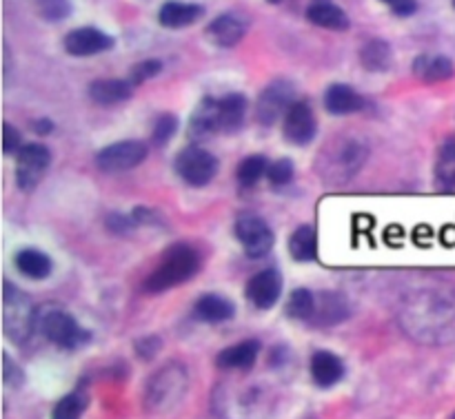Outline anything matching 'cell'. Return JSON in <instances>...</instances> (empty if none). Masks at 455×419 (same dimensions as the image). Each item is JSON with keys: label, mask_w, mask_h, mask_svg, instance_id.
<instances>
[{"label": "cell", "mask_w": 455, "mask_h": 419, "mask_svg": "<svg viewBox=\"0 0 455 419\" xmlns=\"http://www.w3.org/2000/svg\"><path fill=\"white\" fill-rule=\"evenodd\" d=\"M435 182L438 189L455 194V138H449L438 151L435 160Z\"/></svg>", "instance_id": "29"}, {"label": "cell", "mask_w": 455, "mask_h": 419, "mask_svg": "<svg viewBox=\"0 0 455 419\" xmlns=\"http://www.w3.org/2000/svg\"><path fill=\"white\" fill-rule=\"evenodd\" d=\"M369 149L355 138H340L327 146V151L320 158V173L331 185H342V182L351 180L355 173L363 169L364 160H367Z\"/></svg>", "instance_id": "3"}, {"label": "cell", "mask_w": 455, "mask_h": 419, "mask_svg": "<svg viewBox=\"0 0 455 419\" xmlns=\"http://www.w3.org/2000/svg\"><path fill=\"white\" fill-rule=\"evenodd\" d=\"M360 62L369 71H387L394 62V49L385 40H371L360 51Z\"/></svg>", "instance_id": "30"}, {"label": "cell", "mask_w": 455, "mask_h": 419, "mask_svg": "<svg viewBox=\"0 0 455 419\" xmlns=\"http://www.w3.org/2000/svg\"><path fill=\"white\" fill-rule=\"evenodd\" d=\"M147 158V145L140 140H123L116 145L105 146L98 154L96 164L100 171L105 173H120L136 169L138 164L145 162Z\"/></svg>", "instance_id": "10"}, {"label": "cell", "mask_w": 455, "mask_h": 419, "mask_svg": "<svg viewBox=\"0 0 455 419\" xmlns=\"http://www.w3.org/2000/svg\"><path fill=\"white\" fill-rule=\"evenodd\" d=\"M176 171L187 185L204 186L216 178L218 160L203 146H187L178 154Z\"/></svg>", "instance_id": "8"}, {"label": "cell", "mask_w": 455, "mask_h": 419, "mask_svg": "<svg viewBox=\"0 0 455 419\" xmlns=\"http://www.w3.org/2000/svg\"><path fill=\"white\" fill-rule=\"evenodd\" d=\"M267 171H269L267 158H262V155H249V158H244L238 164V182L243 186H253L267 176Z\"/></svg>", "instance_id": "32"}, {"label": "cell", "mask_w": 455, "mask_h": 419, "mask_svg": "<svg viewBox=\"0 0 455 419\" xmlns=\"http://www.w3.org/2000/svg\"><path fill=\"white\" fill-rule=\"evenodd\" d=\"M453 419H455V415H453Z\"/></svg>", "instance_id": "44"}, {"label": "cell", "mask_w": 455, "mask_h": 419, "mask_svg": "<svg viewBox=\"0 0 455 419\" xmlns=\"http://www.w3.org/2000/svg\"><path fill=\"white\" fill-rule=\"evenodd\" d=\"M160 349V340L158 337H145L142 342H138V351H140V358H154L156 351Z\"/></svg>", "instance_id": "40"}, {"label": "cell", "mask_w": 455, "mask_h": 419, "mask_svg": "<svg viewBox=\"0 0 455 419\" xmlns=\"http://www.w3.org/2000/svg\"><path fill=\"white\" fill-rule=\"evenodd\" d=\"M280 293H283V278H280L278 271L267 269L260 271V273L253 275L247 282V289H244V296L251 302L256 309H271L275 306V302L280 300Z\"/></svg>", "instance_id": "14"}, {"label": "cell", "mask_w": 455, "mask_h": 419, "mask_svg": "<svg viewBox=\"0 0 455 419\" xmlns=\"http://www.w3.org/2000/svg\"><path fill=\"white\" fill-rule=\"evenodd\" d=\"M413 74L422 83H443L455 74L453 62L440 53H422L413 60Z\"/></svg>", "instance_id": "21"}, {"label": "cell", "mask_w": 455, "mask_h": 419, "mask_svg": "<svg viewBox=\"0 0 455 419\" xmlns=\"http://www.w3.org/2000/svg\"><path fill=\"white\" fill-rule=\"evenodd\" d=\"M222 131L220 123V100L213 98H204L194 111L189 123V138L191 140H207V138L216 136Z\"/></svg>", "instance_id": "16"}, {"label": "cell", "mask_w": 455, "mask_h": 419, "mask_svg": "<svg viewBox=\"0 0 455 419\" xmlns=\"http://www.w3.org/2000/svg\"><path fill=\"white\" fill-rule=\"evenodd\" d=\"M36 12L43 20L60 22L71 13V0H36Z\"/></svg>", "instance_id": "34"}, {"label": "cell", "mask_w": 455, "mask_h": 419, "mask_svg": "<svg viewBox=\"0 0 455 419\" xmlns=\"http://www.w3.org/2000/svg\"><path fill=\"white\" fill-rule=\"evenodd\" d=\"M315 311V296L309 289H296L287 300V315L291 320H305L311 322Z\"/></svg>", "instance_id": "31"}, {"label": "cell", "mask_w": 455, "mask_h": 419, "mask_svg": "<svg viewBox=\"0 0 455 419\" xmlns=\"http://www.w3.org/2000/svg\"><path fill=\"white\" fill-rule=\"evenodd\" d=\"M84 408H87V398L83 393H71L56 404L52 419H80Z\"/></svg>", "instance_id": "33"}, {"label": "cell", "mask_w": 455, "mask_h": 419, "mask_svg": "<svg viewBox=\"0 0 455 419\" xmlns=\"http://www.w3.org/2000/svg\"><path fill=\"white\" fill-rule=\"evenodd\" d=\"M311 376H314L315 384L329 389L345 377V364L338 355L329 353V351H318L311 358Z\"/></svg>", "instance_id": "23"}, {"label": "cell", "mask_w": 455, "mask_h": 419, "mask_svg": "<svg viewBox=\"0 0 455 419\" xmlns=\"http://www.w3.org/2000/svg\"><path fill=\"white\" fill-rule=\"evenodd\" d=\"M267 180L274 186H284L293 180V164L291 160H275L274 164H269V171H267Z\"/></svg>", "instance_id": "36"}, {"label": "cell", "mask_w": 455, "mask_h": 419, "mask_svg": "<svg viewBox=\"0 0 455 419\" xmlns=\"http://www.w3.org/2000/svg\"><path fill=\"white\" fill-rule=\"evenodd\" d=\"M187 391V373L178 364H167L163 371L156 373L147 384V407L163 411L172 408L173 404L180 402V398Z\"/></svg>", "instance_id": "5"}, {"label": "cell", "mask_w": 455, "mask_h": 419, "mask_svg": "<svg viewBox=\"0 0 455 419\" xmlns=\"http://www.w3.org/2000/svg\"><path fill=\"white\" fill-rule=\"evenodd\" d=\"M52 164V151L40 142H29L22 145L18 151V169H16V182L22 191H34L43 180L44 171Z\"/></svg>", "instance_id": "9"}, {"label": "cell", "mask_w": 455, "mask_h": 419, "mask_svg": "<svg viewBox=\"0 0 455 419\" xmlns=\"http://www.w3.org/2000/svg\"><path fill=\"white\" fill-rule=\"evenodd\" d=\"M16 266L25 278L29 280H44L52 275V260L38 249H22L16 256Z\"/></svg>", "instance_id": "26"}, {"label": "cell", "mask_w": 455, "mask_h": 419, "mask_svg": "<svg viewBox=\"0 0 455 419\" xmlns=\"http://www.w3.org/2000/svg\"><path fill=\"white\" fill-rule=\"evenodd\" d=\"M204 34H207V38L216 47H235L244 38V34H247V20L240 18L238 13H220V16L209 22Z\"/></svg>", "instance_id": "15"}, {"label": "cell", "mask_w": 455, "mask_h": 419, "mask_svg": "<svg viewBox=\"0 0 455 419\" xmlns=\"http://www.w3.org/2000/svg\"><path fill=\"white\" fill-rule=\"evenodd\" d=\"M382 3H387V4H391V7H394V4L398 3V0H382Z\"/></svg>", "instance_id": "42"}, {"label": "cell", "mask_w": 455, "mask_h": 419, "mask_svg": "<svg viewBox=\"0 0 455 419\" xmlns=\"http://www.w3.org/2000/svg\"><path fill=\"white\" fill-rule=\"evenodd\" d=\"M260 355V342L244 340L240 344L229 346L216 358V364L225 371H235V368H251Z\"/></svg>", "instance_id": "24"}, {"label": "cell", "mask_w": 455, "mask_h": 419, "mask_svg": "<svg viewBox=\"0 0 455 419\" xmlns=\"http://www.w3.org/2000/svg\"><path fill=\"white\" fill-rule=\"evenodd\" d=\"M247 115V98L243 93H229L220 98V123L222 131H238Z\"/></svg>", "instance_id": "28"}, {"label": "cell", "mask_w": 455, "mask_h": 419, "mask_svg": "<svg viewBox=\"0 0 455 419\" xmlns=\"http://www.w3.org/2000/svg\"><path fill=\"white\" fill-rule=\"evenodd\" d=\"M62 44H65V51L69 56L87 58L109 51L114 47V38L105 31L96 29V27H78L65 36Z\"/></svg>", "instance_id": "12"}, {"label": "cell", "mask_w": 455, "mask_h": 419, "mask_svg": "<svg viewBox=\"0 0 455 419\" xmlns=\"http://www.w3.org/2000/svg\"><path fill=\"white\" fill-rule=\"evenodd\" d=\"M160 71H163V62L160 60H142L132 69V78H129V83L142 84V83H147L149 78H156Z\"/></svg>", "instance_id": "37"}, {"label": "cell", "mask_w": 455, "mask_h": 419, "mask_svg": "<svg viewBox=\"0 0 455 419\" xmlns=\"http://www.w3.org/2000/svg\"><path fill=\"white\" fill-rule=\"evenodd\" d=\"M293 102H296V87H293L289 80H274V83H269L262 89L260 98H258V123L267 124V127L278 123L280 118L287 115V111L291 109Z\"/></svg>", "instance_id": "7"}, {"label": "cell", "mask_w": 455, "mask_h": 419, "mask_svg": "<svg viewBox=\"0 0 455 419\" xmlns=\"http://www.w3.org/2000/svg\"><path fill=\"white\" fill-rule=\"evenodd\" d=\"M400 327L409 337L422 344L455 342V291L422 289L404 300Z\"/></svg>", "instance_id": "1"}, {"label": "cell", "mask_w": 455, "mask_h": 419, "mask_svg": "<svg viewBox=\"0 0 455 419\" xmlns=\"http://www.w3.org/2000/svg\"><path fill=\"white\" fill-rule=\"evenodd\" d=\"M315 129H318V124H315V115L311 111V107L302 100L293 102V107L283 118L284 138L291 145L305 146L315 138Z\"/></svg>", "instance_id": "13"}, {"label": "cell", "mask_w": 455, "mask_h": 419, "mask_svg": "<svg viewBox=\"0 0 455 419\" xmlns=\"http://www.w3.org/2000/svg\"><path fill=\"white\" fill-rule=\"evenodd\" d=\"M235 238L243 244L244 253L256 260L265 257L274 247V231L258 216H240L235 220Z\"/></svg>", "instance_id": "11"}, {"label": "cell", "mask_w": 455, "mask_h": 419, "mask_svg": "<svg viewBox=\"0 0 455 419\" xmlns=\"http://www.w3.org/2000/svg\"><path fill=\"white\" fill-rule=\"evenodd\" d=\"M36 306L25 291L13 287L12 282L3 284V328L13 342H22L34 333Z\"/></svg>", "instance_id": "4"}, {"label": "cell", "mask_w": 455, "mask_h": 419, "mask_svg": "<svg viewBox=\"0 0 455 419\" xmlns=\"http://www.w3.org/2000/svg\"><path fill=\"white\" fill-rule=\"evenodd\" d=\"M453 7H455V0H453Z\"/></svg>", "instance_id": "43"}, {"label": "cell", "mask_w": 455, "mask_h": 419, "mask_svg": "<svg viewBox=\"0 0 455 419\" xmlns=\"http://www.w3.org/2000/svg\"><path fill=\"white\" fill-rule=\"evenodd\" d=\"M349 318V304L338 293H320L315 297V311L311 324L314 327H333V324L342 322Z\"/></svg>", "instance_id": "19"}, {"label": "cell", "mask_w": 455, "mask_h": 419, "mask_svg": "<svg viewBox=\"0 0 455 419\" xmlns=\"http://www.w3.org/2000/svg\"><path fill=\"white\" fill-rule=\"evenodd\" d=\"M394 13L400 18H407V16H413V13L418 12V3L416 0H398V3L394 4Z\"/></svg>", "instance_id": "41"}, {"label": "cell", "mask_w": 455, "mask_h": 419, "mask_svg": "<svg viewBox=\"0 0 455 419\" xmlns=\"http://www.w3.org/2000/svg\"><path fill=\"white\" fill-rule=\"evenodd\" d=\"M3 133H4V140H3L4 154H13V151H16V154H18V151L22 149L20 131H18L16 127H12V124H9V123H4Z\"/></svg>", "instance_id": "38"}, {"label": "cell", "mask_w": 455, "mask_h": 419, "mask_svg": "<svg viewBox=\"0 0 455 419\" xmlns=\"http://www.w3.org/2000/svg\"><path fill=\"white\" fill-rule=\"evenodd\" d=\"M289 253L296 262H311L318 256V233L314 226H300L289 238Z\"/></svg>", "instance_id": "27"}, {"label": "cell", "mask_w": 455, "mask_h": 419, "mask_svg": "<svg viewBox=\"0 0 455 419\" xmlns=\"http://www.w3.org/2000/svg\"><path fill=\"white\" fill-rule=\"evenodd\" d=\"M200 269V256L187 244H176L160 260L158 269L145 280L147 293H164L194 278Z\"/></svg>", "instance_id": "2"}, {"label": "cell", "mask_w": 455, "mask_h": 419, "mask_svg": "<svg viewBox=\"0 0 455 419\" xmlns=\"http://www.w3.org/2000/svg\"><path fill=\"white\" fill-rule=\"evenodd\" d=\"M305 13L307 18H309V22H314L315 27H323V29H349V16H347L345 9H342L340 4L333 3V0H311V3L307 4Z\"/></svg>", "instance_id": "17"}, {"label": "cell", "mask_w": 455, "mask_h": 419, "mask_svg": "<svg viewBox=\"0 0 455 419\" xmlns=\"http://www.w3.org/2000/svg\"><path fill=\"white\" fill-rule=\"evenodd\" d=\"M178 129V118L172 114H164L160 115L158 120H156V127H154V133H151V140L156 142V145H167L169 140L173 138V133H176Z\"/></svg>", "instance_id": "35"}, {"label": "cell", "mask_w": 455, "mask_h": 419, "mask_svg": "<svg viewBox=\"0 0 455 419\" xmlns=\"http://www.w3.org/2000/svg\"><path fill=\"white\" fill-rule=\"evenodd\" d=\"M194 311H196V318L203 320V322H207V324L227 322V320L234 318V313H235L234 304H231L227 297L213 296V293L200 297V300L196 302Z\"/></svg>", "instance_id": "25"}, {"label": "cell", "mask_w": 455, "mask_h": 419, "mask_svg": "<svg viewBox=\"0 0 455 419\" xmlns=\"http://www.w3.org/2000/svg\"><path fill=\"white\" fill-rule=\"evenodd\" d=\"M204 13L203 4L196 3H180V0H169L160 7L158 20L160 25L167 27V29H182V27L194 25L196 20H200V16Z\"/></svg>", "instance_id": "18"}, {"label": "cell", "mask_w": 455, "mask_h": 419, "mask_svg": "<svg viewBox=\"0 0 455 419\" xmlns=\"http://www.w3.org/2000/svg\"><path fill=\"white\" fill-rule=\"evenodd\" d=\"M3 364H4V371H3L4 384H7V386H20L22 384L20 367H16V364L12 362V358H9L7 353L3 355Z\"/></svg>", "instance_id": "39"}, {"label": "cell", "mask_w": 455, "mask_h": 419, "mask_svg": "<svg viewBox=\"0 0 455 419\" xmlns=\"http://www.w3.org/2000/svg\"><path fill=\"white\" fill-rule=\"evenodd\" d=\"M364 107L363 96L349 84H331L324 93V109L333 115L355 114Z\"/></svg>", "instance_id": "22"}, {"label": "cell", "mask_w": 455, "mask_h": 419, "mask_svg": "<svg viewBox=\"0 0 455 419\" xmlns=\"http://www.w3.org/2000/svg\"><path fill=\"white\" fill-rule=\"evenodd\" d=\"M133 93V84L129 80L118 78H102L92 83L89 87V98L100 107H114L120 102H127Z\"/></svg>", "instance_id": "20"}, {"label": "cell", "mask_w": 455, "mask_h": 419, "mask_svg": "<svg viewBox=\"0 0 455 419\" xmlns=\"http://www.w3.org/2000/svg\"><path fill=\"white\" fill-rule=\"evenodd\" d=\"M40 331L49 342L67 351H76L89 342V333L60 309H49L40 315Z\"/></svg>", "instance_id": "6"}]
</instances>
